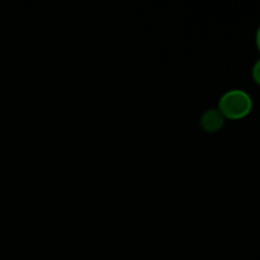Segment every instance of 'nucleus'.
<instances>
[{
  "mask_svg": "<svg viewBox=\"0 0 260 260\" xmlns=\"http://www.w3.org/2000/svg\"><path fill=\"white\" fill-rule=\"evenodd\" d=\"M255 45H256V48H258V51L260 52V25L258 27V29H256V35H255Z\"/></svg>",
  "mask_w": 260,
  "mask_h": 260,
  "instance_id": "nucleus-4",
  "label": "nucleus"
},
{
  "mask_svg": "<svg viewBox=\"0 0 260 260\" xmlns=\"http://www.w3.org/2000/svg\"><path fill=\"white\" fill-rule=\"evenodd\" d=\"M251 76H253L254 83L260 85V58L255 61V63L253 65V69H251Z\"/></svg>",
  "mask_w": 260,
  "mask_h": 260,
  "instance_id": "nucleus-3",
  "label": "nucleus"
},
{
  "mask_svg": "<svg viewBox=\"0 0 260 260\" xmlns=\"http://www.w3.org/2000/svg\"><path fill=\"white\" fill-rule=\"evenodd\" d=\"M225 117L218 111V108H211L203 112L201 116V126L207 132H217L225 124Z\"/></svg>",
  "mask_w": 260,
  "mask_h": 260,
  "instance_id": "nucleus-2",
  "label": "nucleus"
},
{
  "mask_svg": "<svg viewBox=\"0 0 260 260\" xmlns=\"http://www.w3.org/2000/svg\"><path fill=\"white\" fill-rule=\"evenodd\" d=\"M253 109V99L243 89L225 91L218 101V111L229 119L245 118Z\"/></svg>",
  "mask_w": 260,
  "mask_h": 260,
  "instance_id": "nucleus-1",
  "label": "nucleus"
}]
</instances>
